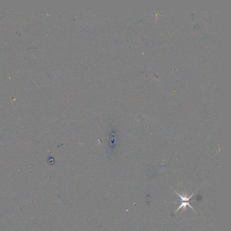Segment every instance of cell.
<instances>
[{
	"label": "cell",
	"mask_w": 231,
	"mask_h": 231,
	"mask_svg": "<svg viewBox=\"0 0 231 231\" xmlns=\"http://www.w3.org/2000/svg\"><path fill=\"white\" fill-rule=\"evenodd\" d=\"M187 205H188L189 207H190V208H192V209H193L194 211H195V209H194V208H193L191 207V206H190V204H189V202H182V203H181V204L180 205V206L178 207V208H177V210L175 211V213H176L178 210H179L180 208H182V207L183 208V209H182V211H184V210H185V211H186V209H187ZM195 212H196V211H195Z\"/></svg>",
	"instance_id": "6da1fadb"
},
{
	"label": "cell",
	"mask_w": 231,
	"mask_h": 231,
	"mask_svg": "<svg viewBox=\"0 0 231 231\" xmlns=\"http://www.w3.org/2000/svg\"><path fill=\"white\" fill-rule=\"evenodd\" d=\"M175 190V192L177 193V194H178V195L180 196V198L181 199V201L180 200V201H181V202L188 201V202H191V201H190V198H191V197L193 196V195L194 194V193H193L192 195H191L190 196H189V197H187V195H186V193H185V195H184L183 196H182L180 195L179 193H178L177 192V191H176V190Z\"/></svg>",
	"instance_id": "7a4b0ae2"
}]
</instances>
